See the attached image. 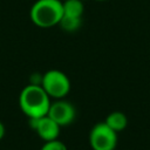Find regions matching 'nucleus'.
<instances>
[{
	"instance_id": "nucleus-1",
	"label": "nucleus",
	"mask_w": 150,
	"mask_h": 150,
	"mask_svg": "<svg viewBox=\"0 0 150 150\" xmlns=\"http://www.w3.org/2000/svg\"><path fill=\"white\" fill-rule=\"evenodd\" d=\"M50 100L41 84L29 83L19 94V107L28 120L39 118L48 114L52 103Z\"/></svg>"
},
{
	"instance_id": "nucleus-2",
	"label": "nucleus",
	"mask_w": 150,
	"mask_h": 150,
	"mask_svg": "<svg viewBox=\"0 0 150 150\" xmlns=\"http://www.w3.org/2000/svg\"><path fill=\"white\" fill-rule=\"evenodd\" d=\"M63 14L61 0H36L29 11L32 22L40 28H52L60 23Z\"/></svg>"
},
{
	"instance_id": "nucleus-3",
	"label": "nucleus",
	"mask_w": 150,
	"mask_h": 150,
	"mask_svg": "<svg viewBox=\"0 0 150 150\" xmlns=\"http://www.w3.org/2000/svg\"><path fill=\"white\" fill-rule=\"evenodd\" d=\"M41 87L50 98H64L70 91V80L59 69H49L42 74Z\"/></svg>"
},
{
	"instance_id": "nucleus-4",
	"label": "nucleus",
	"mask_w": 150,
	"mask_h": 150,
	"mask_svg": "<svg viewBox=\"0 0 150 150\" xmlns=\"http://www.w3.org/2000/svg\"><path fill=\"white\" fill-rule=\"evenodd\" d=\"M117 141V132L104 122L96 123L89 132V145L93 150H115Z\"/></svg>"
},
{
	"instance_id": "nucleus-5",
	"label": "nucleus",
	"mask_w": 150,
	"mask_h": 150,
	"mask_svg": "<svg viewBox=\"0 0 150 150\" xmlns=\"http://www.w3.org/2000/svg\"><path fill=\"white\" fill-rule=\"evenodd\" d=\"M50 118H53L60 127H66L73 123L76 117V109L75 107L64 98L55 100L50 103L48 114Z\"/></svg>"
},
{
	"instance_id": "nucleus-6",
	"label": "nucleus",
	"mask_w": 150,
	"mask_h": 150,
	"mask_svg": "<svg viewBox=\"0 0 150 150\" xmlns=\"http://www.w3.org/2000/svg\"><path fill=\"white\" fill-rule=\"evenodd\" d=\"M29 123L32 125V129H34L38 136L45 142L56 139L60 135L61 127L48 115L39 118H30Z\"/></svg>"
},
{
	"instance_id": "nucleus-7",
	"label": "nucleus",
	"mask_w": 150,
	"mask_h": 150,
	"mask_svg": "<svg viewBox=\"0 0 150 150\" xmlns=\"http://www.w3.org/2000/svg\"><path fill=\"white\" fill-rule=\"evenodd\" d=\"M63 14L62 16L82 19L84 13V6L81 0H66L62 2Z\"/></svg>"
},
{
	"instance_id": "nucleus-8",
	"label": "nucleus",
	"mask_w": 150,
	"mask_h": 150,
	"mask_svg": "<svg viewBox=\"0 0 150 150\" xmlns=\"http://www.w3.org/2000/svg\"><path fill=\"white\" fill-rule=\"evenodd\" d=\"M104 123L109 128H111L114 131L120 132V131H122L127 128L128 118H127V115L122 111H112L105 117Z\"/></svg>"
},
{
	"instance_id": "nucleus-9",
	"label": "nucleus",
	"mask_w": 150,
	"mask_h": 150,
	"mask_svg": "<svg viewBox=\"0 0 150 150\" xmlns=\"http://www.w3.org/2000/svg\"><path fill=\"white\" fill-rule=\"evenodd\" d=\"M82 25V19H76V18H67V16H62L59 26L69 33L76 32Z\"/></svg>"
},
{
	"instance_id": "nucleus-10",
	"label": "nucleus",
	"mask_w": 150,
	"mask_h": 150,
	"mask_svg": "<svg viewBox=\"0 0 150 150\" xmlns=\"http://www.w3.org/2000/svg\"><path fill=\"white\" fill-rule=\"evenodd\" d=\"M40 150H68V148L62 141L56 138V139H53V141L45 142Z\"/></svg>"
},
{
	"instance_id": "nucleus-11",
	"label": "nucleus",
	"mask_w": 150,
	"mask_h": 150,
	"mask_svg": "<svg viewBox=\"0 0 150 150\" xmlns=\"http://www.w3.org/2000/svg\"><path fill=\"white\" fill-rule=\"evenodd\" d=\"M5 132H6V129H5V125H4V123L0 121V141L4 138V136H5Z\"/></svg>"
},
{
	"instance_id": "nucleus-12",
	"label": "nucleus",
	"mask_w": 150,
	"mask_h": 150,
	"mask_svg": "<svg viewBox=\"0 0 150 150\" xmlns=\"http://www.w3.org/2000/svg\"><path fill=\"white\" fill-rule=\"evenodd\" d=\"M95 1H105V0H95Z\"/></svg>"
}]
</instances>
